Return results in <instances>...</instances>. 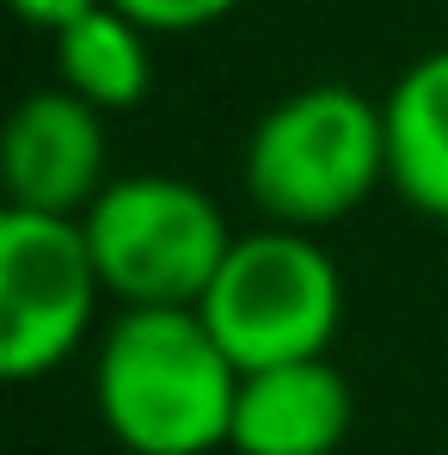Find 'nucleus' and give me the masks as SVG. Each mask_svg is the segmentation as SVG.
Masks as SVG:
<instances>
[{"instance_id":"nucleus-7","label":"nucleus","mask_w":448,"mask_h":455,"mask_svg":"<svg viewBox=\"0 0 448 455\" xmlns=\"http://www.w3.org/2000/svg\"><path fill=\"white\" fill-rule=\"evenodd\" d=\"M357 425V394L332 357L277 363L240 376L233 400V455H338Z\"/></svg>"},{"instance_id":"nucleus-10","label":"nucleus","mask_w":448,"mask_h":455,"mask_svg":"<svg viewBox=\"0 0 448 455\" xmlns=\"http://www.w3.org/2000/svg\"><path fill=\"white\" fill-rule=\"evenodd\" d=\"M117 12H130L142 31H203V25H216L227 19L240 0H111Z\"/></svg>"},{"instance_id":"nucleus-12","label":"nucleus","mask_w":448,"mask_h":455,"mask_svg":"<svg viewBox=\"0 0 448 455\" xmlns=\"http://www.w3.org/2000/svg\"><path fill=\"white\" fill-rule=\"evenodd\" d=\"M443 234H448V228H443Z\"/></svg>"},{"instance_id":"nucleus-8","label":"nucleus","mask_w":448,"mask_h":455,"mask_svg":"<svg viewBox=\"0 0 448 455\" xmlns=\"http://www.w3.org/2000/svg\"><path fill=\"white\" fill-rule=\"evenodd\" d=\"M387 185L405 210L448 228V50L418 56L381 99Z\"/></svg>"},{"instance_id":"nucleus-4","label":"nucleus","mask_w":448,"mask_h":455,"mask_svg":"<svg viewBox=\"0 0 448 455\" xmlns=\"http://www.w3.org/2000/svg\"><path fill=\"white\" fill-rule=\"evenodd\" d=\"M80 234L117 307H197L233 246L222 204L172 172L111 179Z\"/></svg>"},{"instance_id":"nucleus-5","label":"nucleus","mask_w":448,"mask_h":455,"mask_svg":"<svg viewBox=\"0 0 448 455\" xmlns=\"http://www.w3.org/2000/svg\"><path fill=\"white\" fill-rule=\"evenodd\" d=\"M98 265L80 222L62 216H0V376L37 381L62 370L98 320Z\"/></svg>"},{"instance_id":"nucleus-3","label":"nucleus","mask_w":448,"mask_h":455,"mask_svg":"<svg viewBox=\"0 0 448 455\" xmlns=\"http://www.w3.org/2000/svg\"><path fill=\"white\" fill-rule=\"evenodd\" d=\"M197 314L240 376L277 363H313L332 351L344 326V271L313 234L252 228L233 234Z\"/></svg>"},{"instance_id":"nucleus-2","label":"nucleus","mask_w":448,"mask_h":455,"mask_svg":"<svg viewBox=\"0 0 448 455\" xmlns=\"http://www.w3.org/2000/svg\"><path fill=\"white\" fill-rule=\"evenodd\" d=\"M240 185L264 228H319L344 222L369 204L374 185H387V136H381V99L319 80L277 99L240 154Z\"/></svg>"},{"instance_id":"nucleus-9","label":"nucleus","mask_w":448,"mask_h":455,"mask_svg":"<svg viewBox=\"0 0 448 455\" xmlns=\"http://www.w3.org/2000/svg\"><path fill=\"white\" fill-rule=\"evenodd\" d=\"M56 68H62V86L86 99L98 117L111 111H136L153 86V56H148V31L117 12L111 0L80 12L75 25L56 31Z\"/></svg>"},{"instance_id":"nucleus-1","label":"nucleus","mask_w":448,"mask_h":455,"mask_svg":"<svg viewBox=\"0 0 448 455\" xmlns=\"http://www.w3.org/2000/svg\"><path fill=\"white\" fill-rule=\"evenodd\" d=\"M92 400L117 450L216 455L233 437L240 370L197 307H117L92 357Z\"/></svg>"},{"instance_id":"nucleus-6","label":"nucleus","mask_w":448,"mask_h":455,"mask_svg":"<svg viewBox=\"0 0 448 455\" xmlns=\"http://www.w3.org/2000/svg\"><path fill=\"white\" fill-rule=\"evenodd\" d=\"M105 117L75 99L68 86H37L12 105L6 130H0V185H6V210L25 216H62L80 222L98 197H105Z\"/></svg>"},{"instance_id":"nucleus-11","label":"nucleus","mask_w":448,"mask_h":455,"mask_svg":"<svg viewBox=\"0 0 448 455\" xmlns=\"http://www.w3.org/2000/svg\"><path fill=\"white\" fill-rule=\"evenodd\" d=\"M92 6H105V0H12V12L25 19V25H37V31H62V25H75L80 12H92Z\"/></svg>"}]
</instances>
